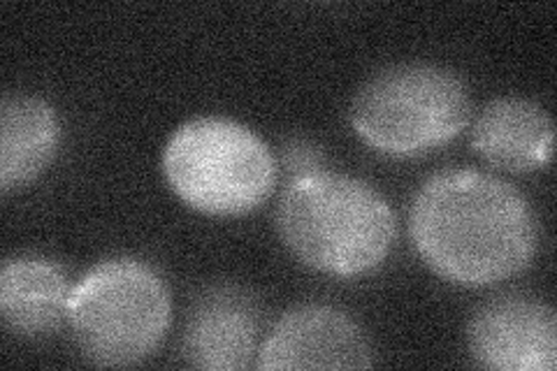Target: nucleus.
<instances>
[{"instance_id": "nucleus-1", "label": "nucleus", "mask_w": 557, "mask_h": 371, "mask_svg": "<svg viewBox=\"0 0 557 371\" xmlns=\"http://www.w3.org/2000/svg\"><path fill=\"white\" fill-rule=\"evenodd\" d=\"M409 230L418 256L458 286H493L528 268L534 209L511 184L476 170H446L416 193Z\"/></svg>"}, {"instance_id": "nucleus-2", "label": "nucleus", "mask_w": 557, "mask_h": 371, "mask_svg": "<svg viewBox=\"0 0 557 371\" xmlns=\"http://www.w3.org/2000/svg\"><path fill=\"white\" fill-rule=\"evenodd\" d=\"M286 249L307 268L358 276L386 260L397 235L388 200L354 176L313 172L288 184L276 209Z\"/></svg>"}, {"instance_id": "nucleus-3", "label": "nucleus", "mask_w": 557, "mask_h": 371, "mask_svg": "<svg viewBox=\"0 0 557 371\" xmlns=\"http://www.w3.org/2000/svg\"><path fill=\"white\" fill-rule=\"evenodd\" d=\"M172 323L165 281L135 258L102 260L73 286L67 325L96 367H131L161 346Z\"/></svg>"}, {"instance_id": "nucleus-4", "label": "nucleus", "mask_w": 557, "mask_h": 371, "mask_svg": "<svg viewBox=\"0 0 557 371\" xmlns=\"http://www.w3.org/2000/svg\"><path fill=\"white\" fill-rule=\"evenodd\" d=\"M161 168L168 186L209 217H244L265 205L276 161L265 139L223 116L190 119L172 133Z\"/></svg>"}, {"instance_id": "nucleus-5", "label": "nucleus", "mask_w": 557, "mask_h": 371, "mask_svg": "<svg viewBox=\"0 0 557 371\" xmlns=\"http://www.w3.org/2000/svg\"><path fill=\"white\" fill-rule=\"evenodd\" d=\"M348 119L356 135L374 151L413 158L453 143L467 128L472 98L453 70L403 63L362 84Z\"/></svg>"}, {"instance_id": "nucleus-6", "label": "nucleus", "mask_w": 557, "mask_h": 371, "mask_svg": "<svg viewBox=\"0 0 557 371\" xmlns=\"http://www.w3.org/2000/svg\"><path fill=\"white\" fill-rule=\"evenodd\" d=\"M469 353L479 367L497 371H553L557 364V316L528 295H502L469 321Z\"/></svg>"}, {"instance_id": "nucleus-7", "label": "nucleus", "mask_w": 557, "mask_h": 371, "mask_svg": "<svg viewBox=\"0 0 557 371\" xmlns=\"http://www.w3.org/2000/svg\"><path fill=\"white\" fill-rule=\"evenodd\" d=\"M374 353L351 316L325 305H302L278 318L260 346L258 369H370Z\"/></svg>"}, {"instance_id": "nucleus-8", "label": "nucleus", "mask_w": 557, "mask_h": 371, "mask_svg": "<svg viewBox=\"0 0 557 371\" xmlns=\"http://www.w3.org/2000/svg\"><path fill=\"white\" fill-rule=\"evenodd\" d=\"M258 311L253 297L237 286L209 288L190 309L182 353L205 371L247 369L256 353Z\"/></svg>"}, {"instance_id": "nucleus-9", "label": "nucleus", "mask_w": 557, "mask_h": 371, "mask_svg": "<svg viewBox=\"0 0 557 371\" xmlns=\"http://www.w3.org/2000/svg\"><path fill=\"white\" fill-rule=\"evenodd\" d=\"M553 119L536 102L504 96L476 114L472 147L485 163L509 172H534L553 161Z\"/></svg>"}, {"instance_id": "nucleus-10", "label": "nucleus", "mask_w": 557, "mask_h": 371, "mask_svg": "<svg viewBox=\"0 0 557 371\" xmlns=\"http://www.w3.org/2000/svg\"><path fill=\"white\" fill-rule=\"evenodd\" d=\"M70 295L65 270L49 258H10L0 270V316L16 337L42 339L61 330Z\"/></svg>"}, {"instance_id": "nucleus-11", "label": "nucleus", "mask_w": 557, "mask_h": 371, "mask_svg": "<svg viewBox=\"0 0 557 371\" xmlns=\"http://www.w3.org/2000/svg\"><path fill=\"white\" fill-rule=\"evenodd\" d=\"M61 123L49 102L35 96H5L0 104V190L26 188L54 161Z\"/></svg>"}, {"instance_id": "nucleus-12", "label": "nucleus", "mask_w": 557, "mask_h": 371, "mask_svg": "<svg viewBox=\"0 0 557 371\" xmlns=\"http://www.w3.org/2000/svg\"><path fill=\"white\" fill-rule=\"evenodd\" d=\"M282 165L290 174V182L300 180V176H309L313 172H321L325 165L323 151L309 143V139L295 137L282 151Z\"/></svg>"}]
</instances>
